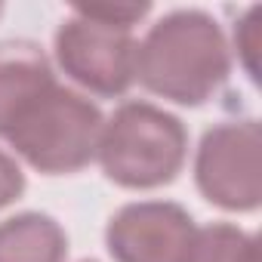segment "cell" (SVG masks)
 I'll use <instances>...</instances> for the list:
<instances>
[{"mask_svg": "<svg viewBox=\"0 0 262 262\" xmlns=\"http://www.w3.org/2000/svg\"><path fill=\"white\" fill-rule=\"evenodd\" d=\"M65 228L37 210L16 213L0 222V262H65Z\"/></svg>", "mask_w": 262, "mask_h": 262, "instance_id": "obj_8", "label": "cell"}, {"mask_svg": "<svg viewBox=\"0 0 262 262\" xmlns=\"http://www.w3.org/2000/svg\"><path fill=\"white\" fill-rule=\"evenodd\" d=\"M83 262H96V259H83Z\"/></svg>", "mask_w": 262, "mask_h": 262, "instance_id": "obj_13", "label": "cell"}, {"mask_svg": "<svg viewBox=\"0 0 262 262\" xmlns=\"http://www.w3.org/2000/svg\"><path fill=\"white\" fill-rule=\"evenodd\" d=\"M194 234V219L173 201L123 204L105 228L114 262H179Z\"/></svg>", "mask_w": 262, "mask_h": 262, "instance_id": "obj_6", "label": "cell"}, {"mask_svg": "<svg viewBox=\"0 0 262 262\" xmlns=\"http://www.w3.org/2000/svg\"><path fill=\"white\" fill-rule=\"evenodd\" d=\"M53 80L56 71L40 43L22 37L0 40V139L16 111Z\"/></svg>", "mask_w": 262, "mask_h": 262, "instance_id": "obj_7", "label": "cell"}, {"mask_svg": "<svg viewBox=\"0 0 262 262\" xmlns=\"http://www.w3.org/2000/svg\"><path fill=\"white\" fill-rule=\"evenodd\" d=\"M179 262H259L256 237L231 222H210L194 228Z\"/></svg>", "mask_w": 262, "mask_h": 262, "instance_id": "obj_9", "label": "cell"}, {"mask_svg": "<svg viewBox=\"0 0 262 262\" xmlns=\"http://www.w3.org/2000/svg\"><path fill=\"white\" fill-rule=\"evenodd\" d=\"M74 10L90 16V19H96V22L133 31V25L151 13V4H90V7H74Z\"/></svg>", "mask_w": 262, "mask_h": 262, "instance_id": "obj_10", "label": "cell"}, {"mask_svg": "<svg viewBox=\"0 0 262 262\" xmlns=\"http://www.w3.org/2000/svg\"><path fill=\"white\" fill-rule=\"evenodd\" d=\"M22 194H25V173L13 155L0 148V210L16 204Z\"/></svg>", "mask_w": 262, "mask_h": 262, "instance_id": "obj_12", "label": "cell"}, {"mask_svg": "<svg viewBox=\"0 0 262 262\" xmlns=\"http://www.w3.org/2000/svg\"><path fill=\"white\" fill-rule=\"evenodd\" d=\"M102 126L105 117L96 102L53 80L16 111L4 139L28 167L62 176L83 170L96 158Z\"/></svg>", "mask_w": 262, "mask_h": 262, "instance_id": "obj_2", "label": "cell"}, {"mask_svg": "<svg viewBox=\"0 0 262 262\" xmlns=\"http://www.w3.org/2000/svg\"><path fill=\"white\" fill-rule=\"evenodd\" d=\"M59 68L83 90L117 99L136 83V37L129 28L96 22L83 13H71L53 40Z\"/></svg>", "mask_w": 262, "mask_h": 262, "instance_id": "obj_5", "label": "cell"}, {"mask_svg": "<svg viewBox=\"0 0 262 262\" xmlns=\"http://www.w3.org/2000/svg\"><path fill=\"white\" fill-rule=\"evenodd\" d=\"M96 155L114 185L133 191L161 188L185 167L188 129L176 114L151 102H123L105 120Z\"/></svg>", "mask_w": 262, "mask_h": 262, "instance_id": "obj_3", "label": "cell"}, {"mask_svg": "<svg viewBox=\"0 0 262 262\" xmlns=\"http://www.w3.org/2000/svg\"><path fill=\"white\" fill-rule=\"evenodd\" d=\"M231 74V50L219 22L204 10L161 16L136 50L139 83L176 105L210 102Z\"/></svg>", "mask_w": 262, "mask_h": 262, "instance_id": "obj_1", "label": "cell"}, {"mask_svg": "<svg viewBox=\"0 0 262 262\" xmlns=\"http://www.w3.org/2000/svg\"><path fill=\"white\" fill-rule=\"evenodd\" d=\"M201 194L228 213H253L262 204V126L253 117L222 120L201 136L194 158Z\"/></svg>", "mask_w": 262, "mask_h": 262, "instance_id": "obj_4", "label": "cell"}, {"mask_svg": "<svg viewBox=\"0 0 262 262\" xmlns=\"http://www.w3.org/2000/svg\"><path fill=\"white\" fill-rule=\"evenodd\" d=\"M256 28H259V7H250L244 13V19L234 25V47H237V53L244 59V68H247L250 80H256V71H259L256 68V47H259Z\"/></svg>", "mask_w": 262, "mask_h": 262, "instance_id": "obj_11", "label": "cell"}]
</instances>
